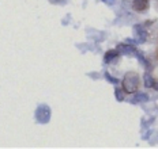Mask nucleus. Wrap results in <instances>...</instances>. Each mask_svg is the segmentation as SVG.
Here are the masks:
<instances>
[{
	"instance_id": "f257e3e1",
	"label": "nucleus",
	"mask_w": 158,
	"mask_h": 149,
	"mask_svg": "<svg viewBox=\"0 0 158 149\" xmlns=\"http://www.w3.org/2000/svg\"><path fill=\"white\" fill-rule=\"evenodd\" d=\"M121 87L127 94H135L138 91V87H139V76L135 72H127L126 76L123 77V82H121Z\"/></svg>"
},
{
	"instance_id": "f03ea898",
	"label": "nucleus",
	"mask_w": 158,
	"mask_h": 149,
	"mask_svg": "<svg viewBox=\"0 0 158 149\" xmlns=\"http://www.w3.org/2000/svg\"><path fill=\"white\" fill-rule=\"evenodd\" d=\"M34 118L37 121V124L45 125L51 121V107L48 105H40L37 106L34 111Z\"/></svg>"
},
{
	"instance_id": "7ed1b4c3",
	"label": "nucleus",
	"mask_w": 158,
	"mask_h": 149,
	"mask_svg": "<svg viewBox=\"0 0 158 149\" xmlns=\"http://www.w3.org/2000/svg\"><path fill=\"white\" fill-rule=\"evenodd\" d=\"M134 37L136 44H143L147 40V31L144 30L143 25H136L134 26Z\"/></svg>"
},
{
	"instance_id": "20e7f679",
	"label": "nucleus",
	"mask_w": 158,
	"mask_h": 149,
	"mask_svg": "<svg viewBox=\"0 0 158 149\" xmlns=\"http://www.w3.org/2000/svg\"><path fill=\"white\" fill-rule=\"evenodd\" d=\"M117 52L120 54H124V56H134V57H136V54H138V50L134 46V45H130V44H120L117 46Z\"/></svg>"
},
{
	"instance_id": "39448f33",
	"label": "nucleus",
	"mask_w": 158,
	"mask_h": 149,
	"mask_svg": "<svg viewBox=\"0 0 158 149\" xmlns=\"http://www.w3.org/2000/svg\"><path fill=\"white\" fill-rule=\"evenodd\" d=\"M150 7V0H132V8L136 12H144Z\"/></svg>"
},
{
	"instance_id": "423d86ee",
	"label": "nucleus",
	"mask_w": 158,
	"mask_h": 149,
	"mask_svg": "<svg viewBox=\"0 0 158 149\" xmlns=\"http://www.w3.org/2000/svg\"><path fill=\"white\" fill-rule=\"evenodd\" d=\"M120 57V53L117 52V49L114 50H108L104 56V63L105 64H112V63H116Z\"/></svg>"
},
{
	"instance_id": "0eeeda50",
	"label": "nucleus",
	"mask_w": 158,
	"mask_h": 149,
	"mask_svg": "<svg viewBox=\"0 0 158 149\" xmlns=\"http://www.w3.org/2000/svg\"><path fill=\"white\" fill-rule=\"evenodd\" d=\"M149 100V95L144 92H135V95L130 99V103L132 105H138V103H144Z\"/></svg>"
},
{
	"instance_id": "6e6552de",
	"label": "nucleus",
	"mask_w": 158,
	"mask_h": 149,
	"mask_svg": "<svg viewBox=\"0 0 158 149\" xmlns=\"http://www.w3.org/2000/svg\"><path fill=\"white\" fill-rule=\"evenodd\" d=\"M143 82H144V87H147V88H153L154 84H156V80L153 79V76H151L149 72L144 73V76H143Z\"/></svg>"
},
{
	"instance_id": "1a4fd4ad",
	"label": "nucleus",
	"mask_w": 158,
	"mask_h": 149,
	"mask_svg": "<svg viewBox=\"0 0 158 149\" xmlns=\"http://www.w3.org/2000/svg\"><path fill=\"white\" fill-rule=\"evenodd\" d=\"M114 94H116V99L118 100V102H123L124 99H126V91H124L123 88H116V91H114Z\"/></svg>"
},
{
	"instance_id": "9d476101",
	"label": "nucleus",
	"mask_w": 158,
	"mask_h": 149,
	"mask_svg": "<svg viewBox=\"0 0 158 149\" xmlns=\"http://www.w3.org/2000/svg\"><path fill=\"white\" fill-rule=\"evenodd\" d=\"M105 77L108 79V82H110V83H113V84H118V80H117V79H114V77H112L108 72H105Z\"/></svg>"
},
{
	"instance_id": "9b49d317",
	"label": "nucleus",
	"mask_w": 158,
	"mask_h": 149,
	"mask_svg": "<svg viewBox=\"0 0 158 149\" xmlns=\"http://www.w3.org/2000/svg\"><path fill=\"white\" fill-rule=\"evenodd\" d=\"M102 2H104V3H106L108 6H113L114 3H116V0H102Z\"/></svg>"
},
{
	"instance_id": "f8f14e48",
	"label": "nucleus",
	"mask_w": 158,
	"mask_h": 149,
	"mask_svg": "<svg viewBox=\"0 0 158 149\" xmlns=\"http://www.w3.org/2000/svg\"><path fill=\"white\" fill-rule=\"evenodd\" d=\"M49 2H51V3H60L61 0H49Z\"/></svg>"
}]
</instances>
